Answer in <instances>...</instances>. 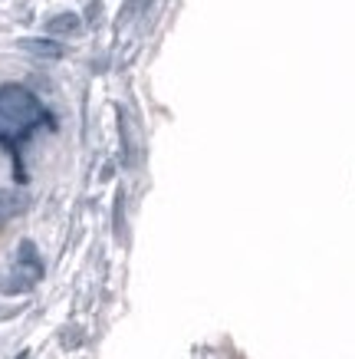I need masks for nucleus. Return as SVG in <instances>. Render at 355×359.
<instances>
[{"label": "nucleus", "mask_w": 355, "mask_h": 359, "mask_svg": "<svg viewBox=\"0 0 355 359\" xmlns=\"http://www.w3.org/2000/svg\"><path fill=\"white\" fill-rule=\"evenodd\" d=\"M30 208V198L20 188H0V218H13Z\"/></svg>", "instance_id": "obj_3"}, {"label": "nucleus", "mask_w": 355, "mask_h": 359, "mask_svg": "<svg viewBox=\"0 0 355 359\" xmlns=\"http://www.w3.org/2000/svg\"><path fill=\"white\" fill-rule=\"evenodd\" d=\"M79 17L76 13H56V17H50L46 20V33H76L79 30Z\"/></svg>", "instance_id": "obj_5"}, {"label": "nucleus", "mask_w": 355, "mask_h": 359, "mask_svg": "<svg viewBox=\"0 0 355 359\" xmlns=\"http://www.w3.org/2000/svg\"><path fill=\"white\" fill-rule=\"evenodd\" d=\"M139 7H145V0H129V7L122 11V17H132V13L139 11Z\"/></svg>", "instance_id": "obj_6"}, {"label": "nucleus", "mask_w": 355, "mask_h": 359, "mask_svg": "<svg viewBox=\"0 0 355 359\" xmlns=\"http://www.w3.org/2000/svg\"><path fill=\"white\" fill-rule=\"evenodd\" d=\"M46 119L43 102L23 86H0V139H23Z\"/></svg>", "instance_id": "obj_1"}, {"label": "nucleus", "mask_w": 355, "mask_h": 359, "mask_svg": "<svg viewBox=\"0 0 355 359\" xmlns=\"http://www.w3.org/2000/svg\"><path fill=\"white\" fill-rule=\"evenodd\" d=\"M0 221H4V218H0Z\"/></svg>", "instance_id": "obj_7"}, {"label": "nucleus", "mask_w": 355, "mask_h": 359, "mask_svg": "<svg viewBox=\"0 0 355 359\" xmlns=\"http://www.w3.org/2000/svg\"><path fill=\"white\" fill-rule=\"evenodd\" d=\"M13 277H27L30 283H36L40 277H43V261H40V254H36V248H33V241H20Z\"/></svg>", "instance_id": "obj_2"}, {"label": "nucleus", "mask_w": 355, "mask_h": 359, "mask_svg": "<svg viewBox=\"0 0 355 359\" xmlns=\"http://www.w3.org/2000/svg\"><path fill=\"white\" fill-rule=\"evenodd\" d=\"M20 50H27L33 56H46V60H60L63 56V43H56V40H36V36L20 40Z\"/></svg>", "instance_id": "obj_4"}]
</instances>
